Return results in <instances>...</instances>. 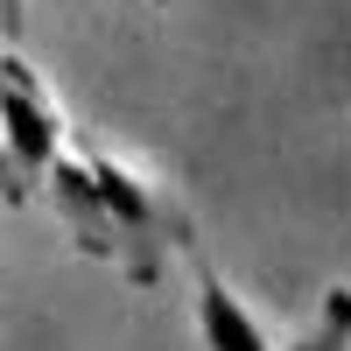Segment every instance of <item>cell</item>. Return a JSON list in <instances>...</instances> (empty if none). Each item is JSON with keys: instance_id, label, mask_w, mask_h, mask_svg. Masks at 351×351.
<instances>
[{"instance_id": "6da1fadb", "label": "cell", "mask_w": 351, "mask_h": 351, "mask_svg": "<svg viewBox=\"0 0 351 351\" xmlns=\"http://www.w3.org/2000/svg\"><path fill=\"white\" fill-rule=\"evenodd\" d=\"M43 183L56 197V218H64L71 246L84 260L120 267V281H134V288H155L169 274V253L197 246L190 204L169 183L134 176L112 148H99L92 134H64V148L43 169Z\"/></svg>"}, {"instance_id": "7a4b0ae2", "label": "cell", "mask_w": 351, "mask_h": 351, "mask_svg": "<svg viewBox=\"0 0 351 351\" xmlns=\"http://www.w3.org/2000/svg\"><path fill=\"white\" fill-rule=\"evenodd\" d=\"M64 112H56V99L43 92V77L21 64L14 49H0V155H8V169L28 183H43V169L56 162V148H64Z\"/></svg>"}, {"instance_id": "3957f363", "label": "cell", "mask_w": 351, "mask_h": 351, "mask_svg": "<svg viewBox=\"0 0 351 351\" xmlns=\"http://www.w3.org/2000/svg\"><path fill=\"white\" fill-rule=\"evenodd\" d=\"M183 260H190V281H197V337H204V351H274L267 330L253 324V309L232 295L225 274L204 260V246H190Z\"/></svg>"}, {"instance_id": "277c9868", "label": "cell", "mask_w": 351, "mask_h": 351, "mask_svg": "<svg viewBox=\"0 0 351 351\" xmlns=\"http://www.w3.org/2000/svg\"><path fill=\"white\" fill-rule=\"evenodd\" d=\"M288 351H351V288H324V302H316V324L288 344Z\"/></svg>"}, {"instance_id": "5b68a950", "label": "cell", "mask_w": 351, "mask_h": 351, "mask_svg": "<svg viewBox=\"0 0 351 351\" xmlns=\"http://www.w3.org/2000/svg\"><path fill=\"white\" fill-rule=\"evenodd\" d=\"M21 21H28V0H0V36H21Z\"/></svg>"}, {"instance_id": "8992f818", "label": "cell", "mask_w": 351, "mask_h": 351, "mask_svg": "<svg viewBox=\"0 0 351 351\" xmlns=\"http://www.w3.org/2000/svg\"><path fill=\"white\" fill-rule=\"evenodd\" d=\"M0 197H8V204H28V190H21V176L8 169V155H0Z\"/></svg>"}, {"instance_id": "52a82bcc", "label": "cell", "mask_w": 351, "mask_h": 351, "mask_svg": "<svg viewBox=\"0 0 351 351\" xmlns=\"http://www.w3.org/2000/svg\"><path fill=\"white\" fill-rule=\"evenodd\" d=\"M148 8H169V0H148Z\"/></svg>"}]
</instances>
